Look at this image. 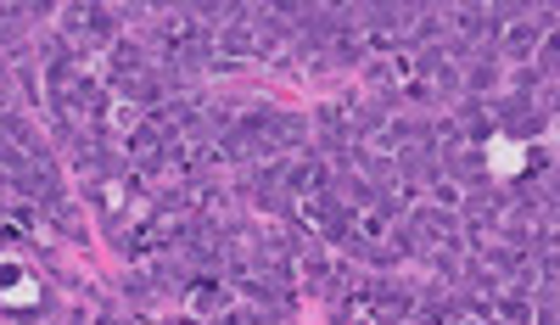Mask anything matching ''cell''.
I'll use <instances>...</instances> for the list:
<instances>
[{
  "label": "cell",
  "instance_id": "obj_1",
  "mask_svg": "<svg viewBox=\"0 0 560 325\" xmlns=\"http://www.w3.org/2000/svg\"><path fill=\"white\" fill-rule=\"evenodd\" d=\"M179 298H185V314L208 325V320H219L230 303H236V287H230L224 269H191L185 287H179Z\"/></svg>",
  "mask_w": 560,
  "mask_h": 325
}]
</instances>
